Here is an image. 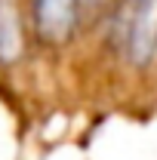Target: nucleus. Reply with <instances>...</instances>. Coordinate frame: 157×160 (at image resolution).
<instances>
[{
  "instance_id": "obj_3",
  "label": "nucleus",
  "mask_w": 157,
  "mask_h": 160,
  "mask_svg": "<svg viewBox=\"0 0 157 160\" xmlns=\"http://www.w3.org/2000/svg\"><path fill=\"white\" fill-rule=\"evenodd\" d=\"M22 52L19 12L9 0H0V62H13Z\"/></svg>"
},
{
  "instance_id": "obj_2",
  "label": "nucleus",
  "mask_w": 157,
  "mask_h": 160,
  "mask_svg": "<svg viewBox=\"0 0 157 160\" xmlns=\"http://www.w3.org/2000/svg\"><path fill=\"white\" fill-rule=\"evenodd\" d=\"M34 28L46 43H65L77 25V0H31Z\"/></svg>"
},
{
  "instance_id": "obj_4",
  "label": "nucleus",
  "mask_w": 157,
  "mask_h": 160,
  "mask_svg": "<svg viewBox=\"0 0 157 160\" xmlns=\"http://www.w3.org/2000/svg\"><path fill=\"white\" fill-rule=\"evenodd\" d=\"M77 6H80V12L86 9V12H96L99 6H105V0H77Z\"/></svg>"
},
{
  "instance_id": "obj_1",
  "label": "nucleus",
  "mask_w": 157,
  "mask_h": 160,
  "mask_svg": "<svg viewBox=\"0 0 157 160\" xmlns=\"http://www.w3.org/2000/svg\"><path fill=\"white\" fill-rule=\"evenodd\" d=\"M126 52L136 68L151 65L157 56V0H129L126 12Z\"/></svg>"
}]
</instances>
